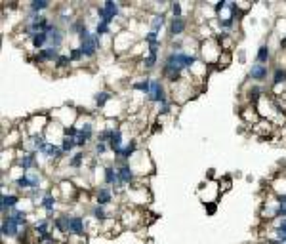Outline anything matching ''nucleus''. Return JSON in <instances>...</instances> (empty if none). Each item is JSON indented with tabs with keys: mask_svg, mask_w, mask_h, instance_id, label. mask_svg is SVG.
<instances>
[{
	"mask_svg": "<svg viewBox=\"0 0 286 244\" xmlns=\"http://www.w3.org/2000/svg\"><path fill=\"white\" fill-rule=\"evenodd\" d=\"M79 48L82 50V54H84V58L93 59L96 56H98V52H100V48H101V38H100V36H96V35L92 33V35L88 36V38H84V40H80V42H79Z\"/></svg>",
	"mask_w": 286,
	"mask_h": 244,
	"instance_id": "39448f33",
	"label": "nucleus"
},
{
	"mask_svg": "<svg viewBox=\"0 0 286 244\" xmlns=\"http://www.w3.org/2000/svg\"><path fill=\"white\" fill-rule=\"evenodd\" d=\"M170 52H185V42H183L181 38H176V40H172Z\"/></svg>",
	"mask_w": 286,
	"mask_h": 244,
	"instance_id": "58836bf2",
	"label": "nucleus"
},
{
	"mask_svg": "<svg viewBox=\"0 0 286 244\" xmlns=\"http://www.w3.org/2000/svg\"><path fill=\"white\" fill-rule=\"evenodd\" d=\"M183 2H170L168 4V8H170V12L168 14H172L170 17H183Z\"/></svg>",
	"mask_w": 286,
	"mask_h": 244,
	"instance_id": "72a5a7b5",
	"label": "nucleus"
},
{
	"mask_svg": "<svg viewBox=\"0 0 286 244\" xmlns=\"http://www.w3.org/2000/svg\"><path fill=\"white\" fill-rule=\"evenodd\" d=\"M88 212H90V217H92V219H96V222L100 223V225L113 217V215H111V212H107V208H105V206H100V204H93V206L88 210Z\"/></svg>",
	"mask_w": 286,
	"mask_h": 244,
	"instance_id": "4be33fe9",
	"label": "nucleus"
},
{
	"mask_svg": "<svg viewBox=\"0 0 286 244\" xmlns=\"http://www.w3.org/2000/svg\"><path fill=\"white\" fill-rule=\"evenodd\" d=\"M116 174H118L121 183H124L128 189L137 181V176H136V172H134V168L130 166V162H121V164H116Z\"/></svg>",
	"mask_w": 286,
	"mask_h": 244,
	"instance_id": "6e6552de",
	"label": "nucleus"
},
{
	"mask_svg": "<svg viewBox=\"0 0 286 244\" xmlns=\"http://www.w3.org/2000/svg\"><path fill=\"white\" fill-rule=\"evenodd\" d=\"M204 208H206L208 215H214L216 210H218V202H206V204H204Z\"/></svg>",
	"mask_w": 286,
	"mask_h": 244,
	"instance_id": "ea45409f",
	"label": "nucleus"
},
{
	"mask_svg": "<svg viewBox=\"0 0 286 244\" xmlns=\"http://www.w3.org/2000/svg\"><path fill=\"white\" fill-rule=\"evenodd\" d=\"M244 61H246V52L239 50V63H244Z\"/></svg>",
	"mask_w": 286,
	"mask_h": 244,
	"instance_id": "79ce46f5",
	"label": "nucleus"
},
{
	"mask_svg": "<svg viewBox=\"0 0 286 244\" xmlns=\"http://www.w3.org/2000/svg\"><path fill=\"white\" fill-rule=\"evenodd\" d=\"M114 201V193H113V187L109 185H100L96 191H93V202L100 204V206H105L107 208L109 204Z\"/></svg>",
	"mask_w": 286,
	"mask_h": 244,
	"instance_id": "9b49d317",
	"label": "nucleus"
},
{
	"mask_svg": "<svg viewBox=\"0 0 286 244\" xmlns=\"http://www.w3.org/2000/svg\"><path fill=\"white\" fill-rule=\"evenodd\" d=\"M166 14H168V12H155V14L151 15V19H149V31L151 33H157V35H160V31L168 25V15Z\"/></svg>",
	"mask_w": 286,
	"mask_h": 244,
	"instance_id": "dca6fc26",
	"label": "nucleus"
},
{
	"mask_svg": "<svg viewBox=\"0 0 286 244\" xmlns=\"http://www.w3.org/2000/svg\"><path fill=\"white\" fill-rule=\"evenodd\" d=\"M222 54H223V50L216 36H208V38H202V40H200L199 58H200V61L206 63L208 67H210V65H218Z\"/></svg>",
	"mask_w": 286,
	"mask_h": 244,
	"instance_id": "f257e3e1",
	"label": "nucleus"
},
{
	"mask_svg": "<svg viewBox=\"0 0 286 244\" xmlns=\"http://www.w3.org/2000/svg\"><path fill=\"white\" fill-rule=\"evenodd\" d=\"M77 128L80 130V136L84 137L86 141H92L93 137L98 136V132H96V122L90 115H86L80 118V124H77Z\"/></svg>",
	"mask_w": 286,
	"mask_h": 244,
	"instance_id": "f8f14e48",
	"label": "nucleus"
},
{
	"mask_svg": "<svg viewBox=\"0 0 286 244\" xmlns=\"http://www.w3.org/2000/svg\"><path fill=\"white\" fill-rule=\"evenodd\" d=\"M269 229H271L273 237L279 238V240H282V242L286 244V217H282V219H277V222L273 223Z\"/></svg>",
	"mask_w": 286,
	"mask_h": 244,
	"instance_id": "393cba45",
	"label": "nucleus"
},
{
	"mask_svg": "<svg viewBox=\"0 0 286 244\" xmlns=\"http://www.w3.org/2000/svg\"><path fill=\"white\" fill-rule=\"evenodd\" d=\"M29 44H31V48L35 52L44 50V48H48V35L46 33H38V35H35L29 40Z\"/></svg>",
	"mask_w": 286,
	"mask_h": 244,
	"instance_id": "c85d7f7f",
	"label": "nucleus"
},
{
	"mask_svg": "<svg viewBox=\"0 0 286 244\" xmlns=\"http://www.w3.org/2000/svg\"><path fill=\"white\" fill-rule=\"evenodd\" d=\"M269 59H271V46L269 44H261L256 52V63L267 65Z\"/></svg>",
	"mask_w": 286,
	"mask_h": 244,
	"instance_id": "c756f323",
	"label": "nucleus"
},
{
	"mask_svg": "<svg viewBox=\"0 0 286 244\" xmlns=\"http://www.w3.org/2000/svg\"><path fill=\"white\" fill-rule=\"evenodd\" d=\"M279 48H280V50H286V33H284V36H282V38H280Z\"/></svg>",
	"mask_w": 286,
	"mask_h": 244,
	"instance_id": "37998d69",
	"label": "nucleus"
},
{
	"mask_svg": "<svg viewBox=\"0 0 286 244\" xmlns=\"http://www.w3.org/2000/svg\"><path fill=\"white\" fill-rule=\"evenodd\" d=\"M151 82H153V77L151 75H145L141 79L134 80L132 84H130V90L132 92H137V93H143V95H147L151 90Z\"/></svg>",
	"mask_w": 286,
	"mask_h": 244,
	"instance_id": "aec40b11",
	"label": "nucleus"
},
{
	"mask_svg": "<svg viewBox=\"0 0 286 244\" xmlns=\"http://www.w3.org/2000/svg\"><path fill=\"white\" fill-rule=\"evenodd\" d=\"M101 172H103V185L114 187L121 183L118 174H116V164H105L101 168ZM122 185H124V183H122Z\"/></svg>",
	"mask_w": 286,
	"mask_h": 244,
	"instance_id": "a211bd4d",
	"label": "nucleus"
},
{
	"mask_svg": "<svg viewBox=\"0 0 286 244\" xmlns=\"http://www.w3.org/2000/svg\"><path fill=\"white\" fill-rule=\"evenodd\" d=\"M73 67V61L71 58H69V54H61L59 58H57V61L54 63V69L56 71H69Z\"/></svg>",
	"mask_w": 286,
	"mask_h": 244,
	"instance_id": "7c9ffc66",
	"label": "nucleus"
},
{
	"mask_svg": "<svg viewBox=\"0 0 286 244\" xmlns=\"http://www.w3.org/2000/svg\"><path fill=\"white\" fill-rule=\"evenodd\" d=\"M157 65H158V54H155V52H147V54H143L141 56L143 71H153Z\"/></svg>",
	"mask_w": 286,
	"mask_h": 244,
	"instance_id": "bb28decb",
	"label": "nucleus"
},
{
	"mask_svg": "<svg viewBox=\"0 0 286 244\" xmlns=\"http://www.w3.org/2000/svg\"><path fill=\"white\" fill-rule=\"evenodd\" d=\"M23 229H25V227H19V225H15L14 222H10V219H6V217H2L0 233H2V238H4V240H6V238H15V240H17Z\"/></svg>",
	"mask_w": 286,
	"mask_h": 244,
	"instance_id": "2eb2a0df",
	"label": "nucleus"
},
{
	"mask_svg": "<svg viewBox=\"0 0 286 244\" xmlns=\"http://www.w3.org/2000/svg\"><path fill=\"white\" fill-rule=\"evenodd\" d=\"M118 219H121L122 227H130V229H137V227H141L143 222H145V212L141 210H121V215H118Z\"/></svg>",
	"mask_w": 286,
	"mask_h": 244,
	"instance_id": "7ed1b4c3",
	"label": "nucleus"
},
{
	"mask_svg": "<svg viewBox=\"0 0 286 244\" xmlns=\"http://www.w3.org/2000/svg\"><path fill=\"white\" fill-rule=\"evenodd\" d=\"M46 35H48V48H57V50L63 48V42H65V38H67V31H65L63 27H59L56 23Z\"/></svg>",
	"mask_w": 286,
	"mask_h": 244,
	"instance_id": "0eeeda50",
	"label": "nucleus"
},
{
	"mask_svg": "<svg viewBox=\"0 0 286 244\" xmlns=\"http://www.w3.org/2000/svg\"><path fill=\"white\" fill-rule=\"evenodd\" d=\"M222 181H223V187H220V194H223L229 189V187H231V180H229V178H223ZM218 185H222V183L218 181Z\"/></svg>",
	"mask_w": 286,
	"mask_h": 244,
	"instance_id": "a19ab883",
	"label": "nucleus"
},
{
	"mask_svg": "<svg viewBox=\"0 0 286 244\" xmlns=\"http://www.w3.org/2000/svg\"><path fill=\"white\" fill-rule=\"evenodd\" d=\"M114 97V93L111 92V90H100V92H96V95H93V103H96V107L100 109H105L109 105V101Z\"/></svg>",
	"mask_w": 286,
	"mask_h": 244,
	"instance_id": "b1692460",
	"label": "nucleus"
},
{
	"mask_svg": "<svg viewBox=\"0 0 286 244\" xmlns=\"http://www.w3.org/2000/svg\"><path fill=\"white\" fill-rule=\"evenodd\" d=\"M124 145H126L124 143V132H122L121 126H116V128H114L113 137H111V141H109V149H111V153L114 155V158H118V155H121Z\"/></svg>",
	"mask_w": 286,
	"mask_h": 244,
	"instance_id": "f3484780",
	"label": "nucleus"
},
{
	"mask_svg": "<svg viewBox=\"0 0 286 244\" xmlns=\"http://www.w3.org/2000/svg\"><path fill=\"white\" fill-rule=\"evenodd\" d=\"M4 217H6V219H10V222H14L15 225H19V227H29V225H31L29 212H25V210H21V208L12 210V212H10V214H6Z\"/></svg>",
	"mask_w": 286,
	"mask_h": 244,
	"instance_id": "6ab92c4d",
	"label": "nucleus"
},
{
	"mask_svg": "<svg viewBox=\"0 0 286 244\" xmlns=\"http://www.w3.org/2000/svg\"><path fill=\"white\" fill-rule=\"evenodd\" d=\"M168 100V90H166V84L162 79H155L153 77V82H151V90L149 93L145 95V101L149 103V105H160L162 101Z\"/></svg>",
	"mask_w": 286,
	"mask_h": 244,
	"instance_id": "f03ea898",
	"label": "nucleus"
},
{
	"mask_svg": "<svg viewBox=\"0 0 286 244\" xmlns=\"http://www.w3.org/2000/svg\"><path fill=\"white\" fill-rule=\"evenodd\" d=\"M52 8V2L48 0H33V2H27V12H33V14H42L46 10Z\"/></svg>",
	"mask_w": 286,
	"mask_h": 244,
	"instance_id": "cd10ccee",
	"label": "nucleus"
},
{
	"mask_svg": "<svg viewBox=\"0 0 286 244\" xmlns=\"http://www.w3.org/2000/svg\"><path fill=\"white\" fill-rule=\"evenodd\" d=\"M264 95H265V88L259 86V84H252V86L246 90V101H248V105H257Z\"/></svg>",
	"mask_w": 286,
	"mask_h": 244,
	"instance_id": "412c9836",
	"label": "nucleus"
},
{
	"mask_svg": "<svg viewBox=\"0 0 286 244\" xmlns=\"http://www.w3.org/2000/svg\"><path fill=\"white\" fill-rule=\"evenodd\" d=\"M271 79V71H269V67L267 65H261V63H252V67L248 69V80L252 82H256V84H261L264 80Z\"/></svg>",
	"mask_w": 286,
	"mask_h": 244,
	"instance_id": "1a4fd4ad",
	"label": "nucleus"
},
{
	"mask_svg": "<svg viewBox=\"0 0 286 244\" xmlns=\"http://www.w3.org/2000/svg\"><path fill=\"white\" fill-rule=\"evenodd\" d=\"M59 56H61V50H57V48H44V50L35 52L31 56V59L36 61V63L44 65V63H56Z\"/></svg>",
	"mask_w": 286,
	"mask_h": 244,
	"instance_id": "9d476101",
	"label": "nucleus"
},
{
	"mask_svg": "<svg viewBox=\"0 0 286 244\" xmlns=\"http://www.w3.org/2000/svg\"><path fill=\"white\" fill-rule=\"evenodd\" d=\"M19 202H21V197L17 193H4L0 197V212L2 215L10 214L12 210H15L19 206Z\"/></svg>",
	"mask_w": 286,
	"mask_h": 244,
	"instance_id": "ddd939ff",
	"label": "nucleus"
},
{
	"mask_svg": "<svg viewBox=\"0 0 286 244\" xmlns=\"http://www.w3.org/2000/svg\"><path fill=\"white\" fill-rule=\"evenodd\" d=\"M57 202H59V199H57L54 193H46L40 197V201H38V208H42L44 212H46V217L50 219V217H56V206Z\"/></svg>",
	"mask_w": 286,
	"mask_h": 244,
	"instance_id": "4468645a",
	"label": "nucleus"
},
{
	"mask_svg": "<svg viewBox=\"0 0 286 244\" xmlns=\"http://www.w3.org/2000/svg\"><path fill=\"white\" fill-rule=\"evenodd\" d=\"M84 160H86V151H75L71 157L67 158V164H69L71 170H80L84 166Z\"/></svg>",
	"mask_w": 286,
	"mask_h": 244,
	"instance_id": "a878e982",
	"label": "nucleus"
},
{
	"mask_svg": "<svg viewBox=\"0 0 286 244\" xmlns=\"http://www.w3.org/2000/svg\"><path fill=\"white\" fill-rule=\"evenodd\" d=\"M187 25H189L187 17H170V19H168V25H166L168 36H170L172 40H176V38H179V36H183L187 31Z\"/></svg>",
	"mask_w": 286,
	"mask_h": 244,
	"instance_id": "423d86ee",
	"label": "nucleus"
},
{
	"mask_svg": "<svg viewBox=\"0 0 286 244\" xmlns=\"http://www.w3.org/2000/svg\"><path fill=\"white\" fill-rule=\"evenodd\" d=\"M286 84V67H275L271 71V88L277 93V88Z\"/></svg>",
	"mask_w": 286,
	"mask_h": 244,
	"instance_id": "5701e85b",
	"label": "nucleus"
},
{
	"mask_svg": "<svg viewBox=\"0 0 286 244\" xmlns=\"http://www.w3.org/2000/svg\"><path fill=\"white\" fill-rule=\"evenodd\" d=\"M88 235V225H86V217L80 214H71V219H69V237L71 238H84Z\"/></svg>",
	"mask_w": 286,
	"mask_h": 244,
	"instance_id": "20e7f679",
	"label": "nucleus"
},
{
	"mask_svg": "<svg viewBox=\"0 0 286 244\" xmlns=\"http://www.w3.org/2000/svg\"><path fill=\"white\" fill-rule=\"evenodd\" d=\"M69 58H71L73 63H80L82 59H84V54H82V50H80L79 46H73V48H69Z\"/></svg>",
	"mask_w": 286,
	"mask_h": 244,
	"instance_id": "c9c22d12",
	"label": "nucleus"
},
{
	"mask_svg": "<svg viewBox=\"0 0 286 244\" xmlns=\"http://www.w3.org/2000/svg\"><path fill=\"white\" fill-rule=\"evenodd\" d=\"M93 35L100 36V38H103L105 35H111V25H107V23H103V21H98L93 25Z\"/></svg>",
	"mask_w": 286,
	"mask_h": 244,
	"instance_id": "473e14b6",
	"label": "nucleus"
},
{
	"mask_svg": "<svg viewBox=\"0 0 286 244\" xmlns=\"http://www.w3.org/2000/svg\"><path fill=\"white\" fill-rule=\"evenodd\" d=\"M107 151H111V149H109V143H101V141H96V143H93V155H96V157H105V155H107Z\"/></svg>",
	"mask_w": 286,
	"mask_h": 244,
	"instance_id": "e433bc0d",
	"label": "nucleus"
},
{
	"mask_svg": "<svg viewBox=\"0 0 286 244\" xmlns=\"http://www.w3.org/2000/svg\"><path fill=\"white\" fill-rule=\"evenodd\" d=\"M59 145H61V151H63V155L67 158L71 157L73 153L77 151V143L73 141V139H69V137H61V141H59Z\"/></svg>",
	"mask_w": 286,
	"mask_h": 244,
	"instance_id": "2f4dec72",
	"label": "nucleus"
},
{
	"mask_svg": "<svg viewBox=\"0 0 286 244\" xmlns=\"http://www.w3.org/2000/svg\"><path fill=\"white\" fill-rule=\"evenodd\" d=\"M231 58H233V52H223L218 65H216V69H225V67L231 63Z\"/></svg>",
	"mask_w": 286,
	"mask_h": 244,
	"instance_id": "4c0bfd02",
	"label": "nucleus"
},
{
	"mask_svg": "<svg viewBox=\"0 0 286 244\" xmlns=\"http://www.w3.org/2000/svg\"><path fill=\"white\" fill-rule=\"evenodd\" d=\"M172 109H174V101H172V100H166V101H162V103L158 105L157 115H158V116L170 115V113H172Z\"/></svg>",
	"mask_w": 286,
	"mask_h": 244,
	"instance_id": "f704fd0d",
	"label": "nucleus"
}]
</instances>
